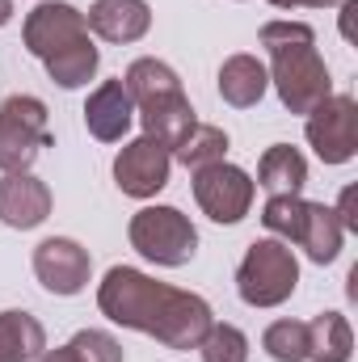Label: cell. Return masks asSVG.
Segmentation results:
<instances>
[{
    "label": "cell",
    "mask_w": 358,
    "mask_h": 362,
    "mask_svg": "<svg viewBox=\"0 0 358 362\" xmlns=\"http://www.w3.org/2000/svg\"><path fill=\"white\" fill-rule=\"evenodd\" d=\"M198 354L202 362H249V337L236 329V325H211L207 337L198 341Z\"/></svg>",
    "instance_id": "cell-25"
},
{
    "label": "cell",
    "mask_w": 358,
    "mask_h": 362,
    "mask_svg": "<svg viewBox=\"0 0 358 362\" xmlns=\"http://www.w3.org/2000/svg\"><path fill=\"white\" fill-rule=\"evenodd\" d=\"M333 211H337V219H342V228H346V232H358V215H354V185H346V189H342V198H337V206H333Z\"/></svg>",
    "instance_id": "cell-27"
},
{
    "label": "cell",
    "mask_w": 358,
    "mask_h": 362,
    "mask_svg": "<svg viewBox=\"0 0 358 362\" xmlns=\"http://www.w3.org/2000/svg\"><path fill=\"white\" fill-rule=\"evenodd\" d=\"M97 68H101V51L93 47V38H81V42H72V47H64L59 55L47 59V76H51L59 89H81V85H89L93 76H97Z\"/></svg>",
    "instance_id": "cell-22"
},
{
    "label": "cell",
    "mask_w": 358,
    "mask_h": 362,
    "mask_svg": "<svg viewBox=\"0 0 358 362\" xmlns=\"http://www.w3.org/2000/svg\"><path fill=\"white\" fill-rule=\"evenodd\" d=\"M299 286V262L291 253V245L282 240H253L236 266V295L249 308H278L295 295Z\"/></svg>",
    "instance_id": "cell-3"
},
{
    "label": "cell",
    "mask_w": 358,
    "mask_h": 362,
    "mask_svg": "<svg viewBox=\"0 0 358 362\" xmlns=\"http://www.w3.org/2000/svg\"><path fill=\"white\" fill-rule=\"evenodd\" d=\"M85 21H89V34L114 47H127L152 30V4L148 0H93Z\"/></svg>",
    "instance_id": "cell-13"
},
{
    "label": "cell",
    "mask_w": 358,
    "mask_h": 362,
    "mask_svg": "<svg viewBox=\"0 0 358 362\" xmlns=\"http://www.w3.org/2000/svg\"><path fill=\"white\" fill-rule=\"evenodd\" d=\"M68 346H72L85 362H122V346H118V337L105 333V329H81Z\"/></svg>",
    "instance_id": "cell-26"
},
{
    "label": "cell",
    "mask_w": 358,
    "mask_h": 362,
    "mask_svg": "<svg viewBox=\"0 0 358 362\" xmlns=\"http://www.w3.org/2000/svg\"><path fill=\"white\" fill-rule=\"evenodd\" d=\"M354 333L342 312H321L308 320V362H350Z\"/></svg>",
    "instance_id": "cell-19"
},
{
    "label": "cell",
    "mask_w": 358,
    "mask_h": 362,
    "mask_svg": "<svg viewBox=\"0 0 358 362\" xmlns=\"http://www.w3.org/2000/svg\"><path fill=\"white\" fill-rule=\"evenodd\" d=\"M135 122V101L122 81H101L85 101V127L97 144H118Z\"/></svg>",
    "instance_id": "cell-12"
},
{
    "label": "cell",
    "mask_w": 358,
    "mask_h": 362,
    "mask_svg": "<svg viewBox=\"0 0 358 362\" xmlns=\"http://www.w3.org/2000/svg\"><path fill=\"white\" fill-rule=\"evenodd\" d=\"M38 362H85V358H81L72 346H55V350H42V354H38Z\"/></svg>",
    "instance_id": "cell-28"
},
{
    "label": "cell",
    "mask_w": 358,
    "mask_h": 362,
    "mask_svg": "<svg viewBox=\"0 0 358 362\" xmlns=\"http://www.w3.org/2000/svg\"><path fill=\"white\" fill-rule=\"evenodd\" d=\"M304 198L299 194H270L266 206H262V223H266V232L274 240H282V245H295V236H299V223H304Z\"/></svg>",
    "instance_id": "cell-23"
},
{
    "label": "cell",
    "mask_w": 358,
    "mask_h": 362,
    "mask_svg": "<svg viewBox=\"0 0 358 362\" xmlns=\"http://www.w3.org/2000/svg\"><path fill=\"white\" fill-rule=\"evenodd\" d=\"M13 21V0H0V25H8Z\"/></svg>",
    "instance_id": "cell-30"
},
{
    "label": "cell",
    "mask_w": 358,
    "mask_h": 362,
    "mask_svg": "<svg viewBox=\"0 0 358 362\" xmlns=\"http://www.w3.org/2000/svg\"><path fill=\"white\" fill-rule=\"evenodd\" d=\"M34 278L51 295H81L93 278V257L72 236H47L34 249Z\"/></svg>",
    "instance_id": "cell-10"
},
{
    "label": "cell",
    "mask_w": 358,
    "mask_h": 362,
    "mask_svg": "<svg viewBox=\"0 0 358 362\" xmlns=\"http://www.w3.org/2000/svg\"><path fill=\"white\" fill-rule=\"evenodd\" d=\"M262 47L270 51V85L291 114H312L325 97H333V76L325 55L316 51V30L308 21L278 17L262 25Z\"/></svg>",
    "instance_id": "cell-2"
},
{
    "label": "cell",
    "mask_w": 358,
    "mask_h": 362,
    "mask_svg": "<svg viewBox=\"0 0 358 362\" xmlns=\"http://www.w3.org/2000/svg\"><path fill=\"white\" fill-rule=\"evenodd\" d=\"M342 240H346V228H342L337 211H333V206H325V202H308V206H304L299 236H295V245L308 253V262H316V266L337 262Z\"/></svg>",
    "instance_id": "cell-14"
},
{
    "label": "cell",
    "mask_w": 358,
    "mask_h": 362,
    "mask_svg": "<svg viewBox=\"0 0 358 362\" xmlns=\"http://www.w3.org/2000/svg\"><path fill=\"white\" fill-rule=\"evenodd\" d=\"M51 215V185L34 173H4L0 177V223L30 232Z\"/></svg>",
    "instance_id": "cell-11"
},
{
    "label": "cell",
    "mask_w": 358,
    "mask_h": 362,
    "mask_svg": "<svg viewBox=\"0 0 358 362\" xmlns=\"http://www.w3.org/2000/svg\"><path fill=\"white\" fill-rule=\"evenodd\" d=\"M97 308L105 320L156 337L165 350H198L207 329L215 325V312L202 295L181 291L169 282H156L135 266H114L97 286Z\"/></svg>",
    "instance_id": "cell-1"
},
{
    "label": "cell",
    "mask_w": 358,
    "mask_h": 362,
    "mask_svg": "<svg viewBox=\"0 0 358 362\" xmlns=\"http://www.w3.org/2000/svg\"><path fill=\"white\" fill-rule=\"evenodd\" d=\"M89 38V21L76 4H64V0H42L25 13V25H21V42L34 59H51L59 55L64 47Z\"/></svg>",
    "instance_id": "cell-8"
},
{
    "label": "cell",
    "mask_w": 358,
    "mask_h": 362,
    "mask_svg": "<svg viewBox=\"0 0 358 362\" xmlns=\"http://www.w3.org/2000/svg\"><path fill=\"white\" fill-rule=\"evenodd\" d=\"M135 114H139V122H144V135L156 139V144H165L169 152L185 139V131L198 122V118H194V105H190L185 93H178V97H161V101H148V105H135Z\"/></svg>",
    "instance_id": "cell-15"
},
{
    "label": "cell",
    "mask_w": 358,
    "mask_h": 362,
    "mask_svg": "<svg viewBox=\"0 0 358 362\" xmlns=\"http://www.w3.org/2000/svg\"><path fill=\"white\" fill-rule=\"evenodd\" d=\"M51 144L47 105L30 93L0 101V173H30L38 152Z\"/></svg>",
    "instance_id": "cell-5"
},
{
    "label": "cell",
    "mask_w": 358,
    "mask_h": 362,
    "mask_svg": "<svg viewBox=\"0 0 358 362\" xmlns=\"http://www.w3.org/2000/svg\"><path fill=\"white\" fill-rule=\"evenodd\" d=\"M47 350V329L38 325V316L8 308L0 312V362H38Z\"/></svg>",
    "instance_id": "cell-18"
},
{
    "label": "cell",
    "mask_w": 358,
    "mask_h": 362,
    "mask_svg": "<svg viewBox=\"0 0 358 362\" xmlns=\"http://www.w3.org/2000/svg\"><path fill=\"white\" fill-rule=\"evenodd\" d=\"M270 89L266 64L258 55H228L224 68H219V97L232 105V110H249L258 105Z\"/></svg>",
    "instance_id": "cell-16"
},
{
    "label": "cell",
    "mask_w": 358,
    "mask_h": 362,
    "mask_svg": "<svg viewBox=\"0 0 358 362\" xmlns=\"http://www.w3.org/2000/svg\"><path fill=\"white\" fill-rule=\"evenodd\" d=\"M333 4H342V0H299V8H333Z\"/></svg>",
    "instance_id": "cell-29"
},
{
    "label": "cell",
    "mask_w": 358,
    "mask_h": 362,
    "mask_svg": "<svg viewBox=\"0 0 358 362\" xmlns=\"http://www.w3.org/2000/svg\"><path fill=\"white\" fill-rule=\"evenodd\" d=\"M253 185H262L266 194H304V185H308V160H304V152L291 148V144L266 148L262 160H258V181Z\"/></svg>",
    "instance_id": "cell-17"
},
{
    "label": "cell",
    "mask_w": 358,
    "mask_h": 362,
    "mask_svg": "<svg viewBox=\"0 0 358 362\" xmlns=\"http://www.w3.org/2000/svg\"><path fill=\"white\" fill-rule=\"evenodd\" d=\"M127 93H131V101L135 105H148V101H161V97H178L181 93V76L165 64V59H152V55H144V59H135L131 68H127V76H118Z\"/></svg>",
    "instance_id": "cell-20"
},
{
    "label": "cell",
    "mask_w": 358,
    "mask_h": 362,
    "mask_svg": "<svg viewBox=\"0 0 358 362\" xmlns=\"http://www.w3.org/2000/svg\"><path fill=\"white\" fill-rule=\"evenodd\" d=\"M304 135H308L312 152H316L325 165H346V160H354V152H358V101L350 93L325 97V101L308 114Z\"/></svg>",
    "instance_id": "cell-6"
},
{
    "label": "cell",
    "mask_w": 358,
    "mask_h": 362,
    "mask_svg": "<svg viewBox=\"0 0 358 362\" xmlns=\"http://www.w3.org/2000/svg\"><path fill=\"white\" fill-rule=\"evenodd\" d=\"M224 156H228V131L215 127V122H194L185 131V139L173 148V160L185 165L190 173H198L207 165H219Z\"/></svg>",
    "instance_id": "cell-21"
},
{
    "label": "cell",
    "mask_w": 358,
    "mask_h": 362,
    "mask_svg": "<svg viewBox=\"0 0 358 362\" xmlns=\"http://www.w3.org/2000/svg\"><path fill=\"white\" fill-rule=\"evenodd\" d=\"M253 194H258V185L241 165L219 160V165H207L194 173V202L215 223H241L253 206Z\"/></svg>",
    "instance_id": "cell-7"
},
{
    "label": "cell",
    "mask_w": 358,
    "mask_h": 362,
    "mask_svg": "<svg viewBox=\"0 0 358 362\" xmlns=\"http://www.w3.org/2000/svg\"><path fill=\"white\" fill-rule=\"evenodd\" d=\"M127 240L139 257L178 270L185 262H194L198 253V228L190 223V215H181L178 206H144L131 215L127 223Z\"/></svg>",
    "instance_id": "cell-4"
},
{
    "label": "cell",
    "mask_w": 358,
    "mask_h": 362,
    "mask_svg": "<svg viewBox=\"0 0 358 362\" xmlns=\"http://www.w3.org/2000/svg\"><path fill=\"white\" fill-rule=\"evenodd\" d=\"M262 350L274 362H308V325L304 320H274L262 333Z\"/></svg>",
    "instance_id": "cell-24"
},
{
    "label": "cell",
    "mask_w": 358,
    "mask_h": 362,
    "mask_svg": "<svg viewBox=\"0 0 358 362\" xmlns=\"http://www.w3.org/2000/svg\"><path fill=\"white\" fill-rule=\"evenodd\" d=\"M169 169H173V152L148 135L131 139L114 156V181L127 198H156L169 185Z\"/></svg>",
    "instance_id": "cell-9"
}]
</instances>
